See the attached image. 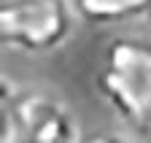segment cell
<instances>
[{"label":"cell","instance_id":"cell-3","mask_svg":"<svg viewBox=\"0 0 151 143\" xmlns=\"http://www.w3.org/2000/svg\"><path fill=\"white\" fill-rule=\"evenodd\" d=\"M19 143H81L78 124L65 105L43 92H16Z\"/></svg>","mask_w":151,"mask_h":143},{"label":"cell","instance_id":"cell-4","mask_svg":"<svg viewBox=\"0 0 151 143\" xmlns=\"http://www.w3.org/2000/svg\"><path fill=\"white\" fill-rule=\"evenodd\" d=\"M73 6L89 24H124L151 16V0H73Z\"/></svg>","mask_w":151,"mask_h":143},{"label":"cell","instance_id":"cell-2","mask_svg":"<svg viewBox=\"0 0 151 143\" xmlns=\"http://www.w3.org/2000/svg\"><path fill=\"white\" fill-rule=\"evenodd\" d=\"M73 0H0V41L24 54L60 49L73 32Z\"/></svg>","mask_w":151,"mask_h":143},{"label":"cell","instance_id":"cell-1","mask_svg":"<svg viewBox=\"0 0 151 143\" xmlns=\"http://www.w3.org/2000/svg\"><path fill=\"white\" fill-rule=\"evenodd\" d=\"M97 84L122 121L140 132H151V41H111Z\"/></svg>","mask_w":151,"mask_h":143},{"label":"cell","instance_id":"cell-5","mask_svg":"<svg viewBox=\"0 0 151 143\" xmlns=\"http://www.w3.org/2000/svg\"><path fill=\"white\" fill-rule=\"evenodd\" d=\"M81 143H129V140H124V138H119V135H111V132H97V135L84 138Z\"/></svg>","mask_w":151,"mask_h":143}]
</instances>
